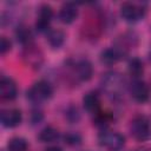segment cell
<instances>
[{
    "label": "cell",
    "instance_id": "6da1fadb",
    "mask_svg": "<svg viewBox=\"0 0 151 151\" xmlns=\"http://www.w3.org/2000/svg\"><path fill=\"white\" fill-rule=\"evenodd\" d=\"M100 87L107 97L111 99H118L126 88V80L118 71H109L103 74L100 79Z\"/></svg>",
    "mask_w": 151,
    "mask_h": 151
},
{
    "label": "cell",
    "instance_id": "7a4b0ae2",
    "mask_svg": "<svg viewBox=\"0 0 151 151\" xmlns=\"http://www.w3.org/2000/svg\"><path fill=\"white\" fill-rule=\"evenodd\" d=\"M53 96V86L47 80H38L35 81L26 92L27 99L35 105L42 104L51 99Z\"/></svg>",
    "mask_w": 151,
    "mask_h": 151
},
{
    "label": "cell",
    "instance_id": "3957f363",
    "mask_svg": "<svg viewBox=\"0 0 151 151\" xmlns=\"http://www.w3.org/2000/svg\"><path fill=\"white\" fill-rule=\"evenodd\" d=\"M130 133L137 142H147L151 139V123L144 114H138L130 123Z\"/></svg>",
    "mask_w": 151,
    "mask_h": 151
},
{
    "label": "cell",
    "instance_id": "277c9868",
    "mask_svg": "<svg viewBox=\"0 0 151 151\" xmlns=\"http://www.w3.org/2000/svg\"><path fill=\"white\" fill-rule=\"evenodd\" d=\"M98 143L110 151H120L125 146V137L119 132L104 130L98 136Z\"/></svg>",
    "mask_w": 151,
    "mask_h": 151
},
{
    "label": "cell",
    "instance_id": "5b68a950",
    "mask_svg": "<svg viewBox=\"0 0 151 151\" xmlns=\"http://www.w3.org/2000/svg\"><path fill=\"white\" fill-rule=\"evenodd\" d=\"M119 13L122 19L125 22L129 24H136L140 20L144 19L145 17V8L142 5L134 4V2H123L120 8H119Z\"/></svg>",
    "mask_w": 151,
    "mask_h": 151
},
{
    "label": "cell",
    "instance_id": "8992f818",
    "mask_svg": "<svg viewBox=\"0 0 151 151\" xmlns=\"http://www.w3.org/2000/svg\"><path fill=\"white\" fill-rule=\"evenodd\" d=\"M22 60L25 61L26 65L34 70H39L44 63V53L39 48V46L31 44L28 46H25L21 53Z\"/></svg>",
    "mask_w": 151,
    "mask_h": 151
},
{
    "label": "cell",
    "instance_id": "52a82bcc",
    "mask_svg": "<svg viewBox=\"0 0 151 151\" xmlns=\"http://www.w3.org/2000/svg\"><path fill=\"white\" fill-rule=\"evenodd\" d=\"M129 92L131 98L138 104H144L150 98V88L142 79H133L129 84Z\"/></svg>",
    "mask_w": 151,
    "mask_h": 151
},
{
    "label": "cell",
    "instance_id": "ba28073f",
    "mask_svg": "<svg viewBox=\"0 0 151 151\" xmlns=\"http://www.w3.org/2000/svg\"><path fill=\"white\" fill-rule=\"evenodd\" d=\"M54 12L53 8L48 4H42L38 8V15H37V21H35V29L38 32H44L46 33L50 29V24L53 19Z\"/></svg>",
    "mask_w": 151,
    "mask_h": 151
},
{
    "label": "cell",
    "instance_id": "9c48e42d",
    "mask_svg": "<svg viewBox=\"0 0 151 151\" xmlns=\"http://www.w3.org/2000/svg\"><path fill=\"white\" fill-rule=\"evenodd\" d=\"M22 122V113L21 110L12 107L5 109L0 113V123L6 129H14L19 126Z\"/></svg>",
    "mask_w": 151,
    "mask_h": 151
},
{
    "label": "cell",
    "instance_id": "30bf717a",
    "mask_svg": "<svg viewBox=\"0 0 151 151\" xmlns=\"http://www.w3.org/2000/svg\"><path fill=\"white\" fill-rule=\"evenodd\" d=\"M73 74L79 81H88L93 76V66L88 59H79L72 65Z\"/></svg>",
    "mask_w": 151,
    "mask_h": 151
},
{
    "label": "cell",
    "instance_id": "8fae6325",
    "mask_svg": "<svg viewBox=\"0 0 151 151\" xmlns=\"http://www.w3.org/2000/svg\"><path fill=\"white\" fill-rule=\"evenodd\" d=\"M18 96V86L9 77H1L0 79V97L2 100L11 101Z\"/></svg>",
    "mask_w": 151,
    "mask_h": 151
},
{
    "label": "cell",
    "instance_id": "7c38bea8",
    "mask_svg": "<svg viewBox=\"0 0 151 151\" xmlns=\"http://www.w3.org/2000/svg\"><path fill=\"white\" fill-rule=\"evenodd\" d=\"M78 14H79V9L74 2H65L59 9L58 18L63 24L71 25L72 22L76 21V19L78 18Z\"/></svg>",
    "mask_w": 151,
    "mask_h": 151
},
{
    "label": "cell",
    "instance_id": "4fadbf2b",
    "mask_svg": "<svg viewBox=\"0 0 151 151\" xmlns=\"http://www.w3.org/2000/svg\"><path fill=\"white\" fill-rule=\"evenodd\" d=\"M83 106L84 109L91 113L97 114L100 111V96L97 91H90L83 97Z\"/></svg>",
    "mask_w": 151,
    "mask_h": 151
},
{
    "label": "cell",
    "instance_id": "5bb4252c",
    "mask_svg": "<svg viewBox=\"0 0 151 151\" xmlns=\"http://www.w3.org/2000/svg\"><path fill=\"white\" fill-rule=\"evenodd\" d=\"M123 57V53L117 48V47H107L105 50L101 51L99 59L100 63L106 65V66H112L114 64H117Z\"/></svg>",
    "mask_w": 151,
    "mask_h": 151
},
{
    "label": "cell",
    "instance_id": "9a60e30c",
    "mask_svg": "<svg viewBox=\"0 0 151 151\" xmlns=\"http://www.w3.org/2000/svg\"><path fill=\"white\" fill-rule=\"evenodd\" d=\"M65 38H66L65 33L58 28H50L46 32V40L53 50L60 48L65 42Z\"/></svg>",
    "mask_w": 151,
    "mask_h": 151
},
{
    "label": "cell",
    "instance_id": "2e32d148",
    "mask_svg": "<svg viewBox=\"0 0 151 151\" xmlns=\"http://www.w3.org/2000/svg\"><path fill=\"white\" fill-rule=\"evenodd\" d=\"M15 38L18 42H20L24 47L33 44V33L29 29V27H27L24 24H20L15 28Z\"/></svg>",
    "mask_w": 151,
    "mask_h": 151
},
{
    "label": "cell",
    "instance_id": "e0dca14e",
    "mask_svg": "<svg viewBox=\"0 0 151 151\" xmlns=\"http://www.w3.org/2000/svg\"><path fill=\"white\" fill-rule=\"evenodd\" d=\"M60 137L59 134V131L53 127V126H46L44 127L39 134H38V139L41 142V143H46V144H50V143H54L55 140H58Z\"/></svg>",
    "mask_w": 151,
    "mask_h": 151
},
{
    "label": "cell",
    "instance_id": "ac0fdd59",
    "mask_svg": "<svg viewBox=\"0 0 151 151\" xmlns=\"http://www.w3.org/2000/svg\"><path fill=\"white\" fill-rule=\"evenodd\" d=\"M127 70H129V73L130 76L133 78V79H140V77L143 76L144 73V65H143V61L137 58V57H133L129 60V64H127Z\"/></svg>",
    "mask_w": 151,
    "mask_h": 151
},
{
    "label": "cell",
    "instance_id": "d6986e66",
    "mask_svg": "<svg viewBox=\"0 0 151 151\" xmlns=\"http://www.w3.org/2000/svg\"><path fill=\"white\" fill-rule=\"evenodd\" d=\"M8 151H27L28 142L24 137H13L7 143Z\"/></svg>",
    "mask_w": 151,
    "mask_h": 151
},
{
    "label": "cell",
    "instance_id": "ffe728a7",
    "mask_svg": "<svg viewBox=\"0 0 151 151\" xmlns=\"http://www.w3.org/2000/svg\"><path fill=\"white\" fill-rule=\"evenodd\" d=\"M65 118L71 124L78 123L80 120V111H79V109L77 106H74V105H70L65 111Z\"/></svg>",
    "mask_w": 151,
    "mask_h": 151
},
{
    "label": "cell",
    "instance_id": "44dd1931",
    "mask_svg": "<svg viewBox=\"0 0 151 151\" xmlns=\"http://www.w3.org/2000/svg\"><path fill=\"white\" fill-rule=\"evenodd\" d=\"M112 122V117L106 113V112H101L99 111L97 114H94V124L98 126V127H101L105 130V127Z\"/></svg>",
    "mask_w": 151,
    "mask_h": 151
},
{
    "label": "cell",
    "instance_id": "7402d4cb",
    "mask_svg": "<svg viewBox=\"0 0 151 151\" xmlns=\"http://www.w3.org/2000/svg\"><path fill=\"white\" fill-rule=\"evenodd\" d=\"M63 138H64L65 144H67L70 146H78L83 142L81 136L79 133H77V132H67V133L64 134Z\"/></svg>",
    "mask_w": 151,
    "mask_h": 151
},
{
    "label": "cell",
    "instance_id": "603a6c76",
    "mask_svg": "<svg viewBox=\"0 0 151 151\" xmlns=\"http://www.w3.org/2000/svg\"><path fill=\"white\" fill-rule=\"evenodd\" d=\"M42 118H44V114H42V111L41 110H39L38 107L32 110V112H31V123L33 125L39 124L42 120Z\"/></svg>",
    "mask_w": 151,
    "mask_h": 151
},
{
    "label": "cell",
    "instance_id": "cb8c5ba5",
    "mask_svg": "<svg viewBox=\"0 0 151 151\" xmlns=\"http://www.w3.org/2000/svg\"><path fill=\"white\" fill-rule=\"evenodd\" d=\"M12 44L9 41V39H7L6 37H1V41H0V52L1 54H6L8 51H11Z\"/></svg>",
    "mask_w": 151,
    "mask_h": 151
},
{
    "label": "cell",
    "instance_id": "d4e9b609",
    "mask_svg": "<svg viewBox=\"0 0 151 151\" xmlns=\"http://www.w3.org/2000/svg\"><path fill=\"white\" fill-rule=\"evenodd\" d=\"M45 151H63V149L60 146H58V145H51V146L46 147Z\"/></svg>",
    "mask_w": 151,
    "mask_h": 151
},
{
    "label": "cell",
    "instance_id": "484cf974",
    "mask_svg": "<svg viewBox=\"0 0 151 151\" xmlns=\"http://www.w3.org/2000/svg\"><path fill=\"white\" fill-rule=\"evenodd\" d=\"M133 151H151V150L147 149V147H143V149H137V150H133Z\"/></svg>",
    "mask_w": 151,
    "mask_h": 151
},
{
    "label": "cell",
    "instance_id": "4316f807",
    "mask_svg": "<svg viewBox=\"0 0 151 151\" xmlns=\"http://www.w3.org/2000/svg\"><path fill=\"white\" fill-rule=\"evenodd\" d=\"M149 58H150V60H151V50H150V52H149Z\"/></svg>",
    "mask_w": 151,
    "mask_h": 151
}]
</instances>
